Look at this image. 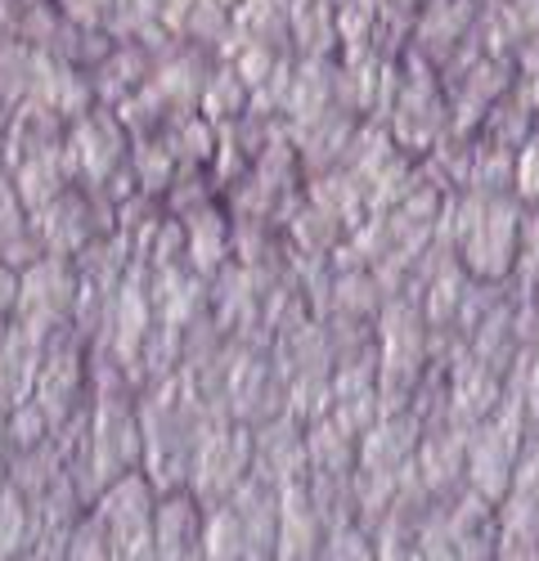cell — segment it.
Segmentation results:
<instances>
[{
	"mask_svg": "<svg viewBox=\"0 0 539 561\" xmlns=\"http://www.w3.org/2000/svg\"><path fill=\"white\" fill-rule=\"evenodd\" d=\"M77 265L64 256H41L27 270H19V297H14V323L36 337V342H50L59 333L72 329L77 319Z\"/></svg>",
	"mask_w": 539,
	"mask_h": 561,
	"instance_id": "obj_1",
	"label": "cell"
},
{
	"mask_svg": "<svg viewBox=\"0 0 539 561\" xmlns=\"http://www.w3.org/2000/svg\"><path fill=\"white\" fill-rule=\"evenodd\" d=\"M32 400L45 417H50L55 436L85 413V404H90V346L77 337V329L45 342Z\"/></svg>",
	"mask_w": 539,
	"mask_h": 561,
	"instance_id": "obj_2",
	"label": "cell"
},
{
	"mask_svg": "<svg viewBox=\"0 0 539 561\" xmlns=\"http://www.w3.org/2000/svg\"><path fill=\"white\" fill-rule=\"evenodd\" d=\"M113 203L100 190H85V184H72L55 203H45L41 211H32V229L45 256H64L77 261L95 239L113 233Z\"/></svg>",
	"mask_w": 539,
	"mask_h": 561,
	"instance_id": "obj_3",
	"label": "cell"
},
{
	"mask_svg": "<svg viewBox=\"0 0 539 561\" xmlns=\"http://www.w3.org/2000/svg\"><path fill=\"white\" fill-rule=\"evenodd\" d=\"M64 153H68V167H72L77 184H85V190H104V184L126 167L130 135H126V126L117 122L113 108L95 104L90 113H81L77 122H68Z\"/></svg>",
	"mask_w": 539,
	"mask_h": 561,
	"instance_id": "obj_4",
	"label": "cell"
},
{
	"mask_svg": "<svg viewBox=\"0 0 539 561\" xmlns=\"http://www.w3.org/2000/svg\"><path fill=\"white\" fill-rule=\"evenodd\" d=\"M153 59L158 50L145 41H113L108 55L90 68V90H95L100 108H117L122 100H130L135 90H145L153 77Z\"/></svg>",
	"mask_w": 539,
	"mask_h": 561,
	"instance_id": "obj_5",
	"label": "cell"
},
{
	"mask_svg": "<svg viewBox=\"0 0 539 561\" xmlns=\"http://www.w3.org/2000/svg\"><path fill=\"white\" fill-rule=\"evenodd\" d=\"M41 351H45V342H36L23 323L0 319V413L32 400Z\"/></svg>",
	"mask_w": 539,
	"mask_h": 561,
	"instance_id": "obj_6",
	"label": "cell"
},
{
	"mask_svg": "<svg viewBox=\"0 0 539 561\" xmlns=\"http://www.w3.org/2000/svg\"><path fill=\"white\" fill-rule=\"evenodd\" d=\"M5 175L14 180V190H19V198H23L27 211H41L45 203H55L64 190H72V184H77L64 145H59V149H45V153H32V158H23V162H14V167H5Z\"/></svg>",
	"mask_w": 539,
	"mask_h": 561,
	"instance_id": "obj_7",
	"label": "cell"
},
{
	"mask_svg": "<svg viewBox=\"0 0 539 561\" xmlns=\"http://www.w3.org/2000/svg\"><path fill=\"white\" fill-rule=\"evenodd\" d=\"M41 243H36V229H32V211L23 207L14 180L0 171V261L10 270H27L32 261H41Z\"/></svg>",
	"mask_w": 539,
	"mask_h": 561,
	"instance_id": "obj_8",
	"label": "cell"
},
{
	"mask_svg": "<svg viewBox=\"0 0 539 561\" xmlns=\"http://www.w3.org/2000/svg\"><path fill=\"white\" fill-rule=\"evenodd\" d=\"M45 55H36L32 45H23L19 36L0 45V104L19 108L36 95V81H41Z\"/></svg>",
	"mask_w": 539,
	"mask_h": 561,
	"instance_id": "obj_9",
	"label": "cell"
},
{
	"mask_svg": "<svg viewBox=\"0 0 539 561\" xmlns=\"http://www.w3.org/2000/svg\"><path fill=\"white\" fill-rule=\"evenodd\" d=\"M198 113L220 130V126H234L243 113H248V85L239 81V72L225 64V68H211L203 95H198Z\"/></svg>",
	"mask_w": 539,
	"mask_h": 561,
	"instance_id": "obj_10",
	"label": "cell"
},
{
	"mask_svg": "<svg viewBox=\"0 0 539 561\" xmlns=\"http://www.w3.org/2000/svg\"><path fill=\"white\" fill-rule=\"evenodd\" d=\"M32 548V507L19 490H0V561H23Z\"/></svg>",
	"mask_w": 539,
	"mask_h": 561,
	"instance_id": "obj_11",
	"label": "cell"
},
{
	"mask_svg": "<svg viewBox=\"0 0 539 561\" xmlns=\"http://www.w3.org/2000/svg\"><path fill=\"white\" fill-rule=\"evenodd\" d=\"M55 10H59L68 23L85 27V32H104L113 0H55Z\"/></svg>",
	"mask_w": 539,
	"mask_h": 561,
	"instance_id": "obj_12",
	"label": "cell"
},
{
	"mask_svg": "<svg viewBox=\"0 0 539 561\" xmlns=\"http://www.w3.org/2000/svg\"><path fill=\"white\" fill-rule=\"evenodd\" d=\"M14 297H19V270H10L0 261V319L14 314Z\"/></svg>",
	"mask_w": 539,
	"mask_h": 561,
	"instance_id": "obj_13",
	"label": "cell"
},
{
	"mask_svg": "<svg viewBox=\"0 0 539 561\" xmlns=\"http://www.w3.org/2000/svg\"><path fill=\"white\" fill-rule=\"evenodd\" d=\"M10 485V445H5V413H0V490Z\"/></svg>",
	"mask_w": 539,
	"mask_h": 561,
	"instance_id": "obj_14",
	"label": "cell"
},
{
	"mask_svg": "<svg viewBox=\"0 0 539 561\" xmlns=\"http://www.w3.org/2000/svg\"><path fill=\"white\" fill-rule=\"evenodd\" d=\"M19 5H36V0H19Z\"/></svg>",
	"mask_w": 539,
	"mask_h": 561,
	"instance_id": "obj_15",
	"label": "cell"
}]
</instances>
